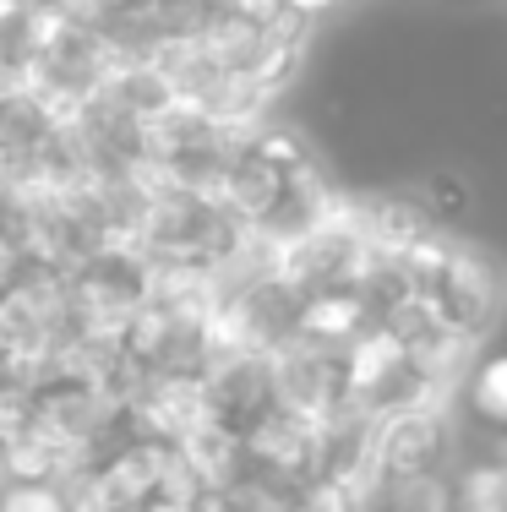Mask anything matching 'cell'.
Masks as SVG:
<instances>
[{
  "label": "cell",
  "instance_id": "obj_1",
  "mask_svg": "<svg viewBox=\"0 0 507 512\" xmlns=\"http://www.w3.org/2000/svg\"><path fill=\"white\" fill-rule=\"evenodd\" d=\"M426 295L448 327H458L475 344H491L497 322L507 316V267L491 246H480L475 235L453 229L437 273L426 278Z\"/></svg>",
  "mask_w": 507,
  "mask_h": 512
},
{
  "label": "cell",
  "instance_id": "obj_6",
  "mask_svg": "<svg viewBox=\"0 0 507 512\" xmlns=\"http://www.w3.org/2000/svg\"><path fill=\"white\" fill-rule=\"evenodd\" d=\"M0 485H6V458H0Z\"/></svg>",
  "mask_w": 507,
  "mask_h": 512
},
{
  "label": "cell",
  "instance_id": "obj_2",
  "mask_svg": "<svg viewBox=\"0 0 507 512\" xmlns=\"http://www.w3.org/2000/svg\"><path fill=\"white\" fill-rule=\"evenodd\" d=\"M202 393H208L213 420L246 436L262 414L279 404L273 360L268 355H246V349H213L208 365H202Z\"/></svg>",
  "mask_w": 507,
  "mask_h": 512
},
{
  "label": "cell",
  "instance_id": "obj_4",
  "mask_svg": "<svg viewBox=\"0 0 507 512\" xmlns=\"http://www.w3.org/2000/svg\"><path fill=\"white\" fill-rule=\"evenodd\" d=\"M458 409L475 425H486L491 436H507V349H480L469 365L464 387H458Z\"/></svg>",
  "mask_w": 507,
  "mask_h": 512
},
{
  "label": "cell",
  "instance_id": "obj_5",
  "mask_svg": "<svg viewBox=\"0 0 507 512\" xmlns=\"http://www.w3.org/2000/svg\"><path fill=\"white\" fill-rule=\"evenodd\" d=\"M0 512H71V502L50 480H6L0 485Z\"/></svg>",
  "mask_w": 507,
  "mask_h": 512
},
{
  "label": "cell",
  "instance_id": "obj_3",
  "mask_svg": "<svg viewBox=\"0 0 507 512\" xmlns=\"http://www.w3.org/2000/svg\"><path fill=\"white\" fill-rule=\"evenodd\" d=\"M371 322H377V300L355 284L311 289V295L295 300V338L322 344V349H333V355H344Z\"/></svg>",
  "mask_w": 507,
  "mask_h": 512
}]
</instances>
